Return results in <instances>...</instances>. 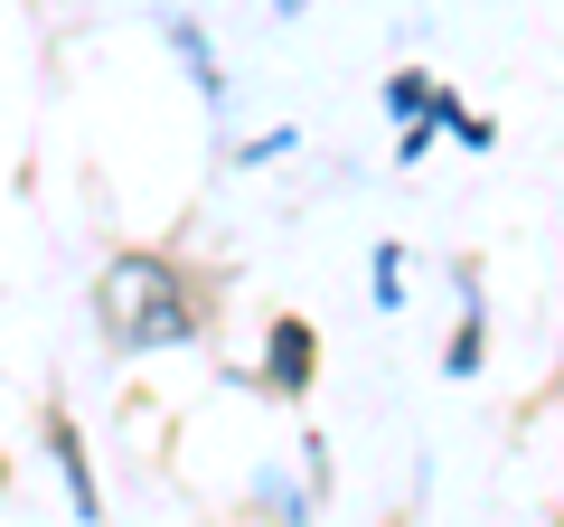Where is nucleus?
Masks as SVG:
<instances>
[{
  "mask_svg": "<svg viewBox=\"0 0 564 527\" xmlns=\"http://www.w3.org/2000/svg\"><path fill=\"white\" fill-rule=\"evenodd\" d=\"M95 330L122 348V358H151V348H188V340L207 330L188 264H180V255H161V245H122V255L95 273Z\"/></svg>",
  "mask_w": 564,
  "mask_h": 527,
  "instance_id": "f257e3e1",
  "label": "nucleus"
},
{
  "mask_svg": "<svg viewBox=\"0 0 564 527\" xmlns=\"http://www.w3.org/2000/svg\"><path fill=\"white\" fill-rule=\"evenodd\" d=\"M254 377L273 386L282 406H302V396H311V377H321V330H311V321H292V311H282V321L263 330V367H254Z\"/></svg>",
  "mask_w": 564,
  "mask_h": 527,
  "instance_id": "f03ea898",
  "label": "nucleus"
},
{
  "mask_svg": "<svg viewBox=\"0 0 564 527\" xmlns=\"http://www.w3.org/2000/svg\"><path fill=\"white\" fill-rule=\"evenodd\" d=\"M47 452H57V481H66V499H76V527H104L95 462H85V443H76V424H66V415H47Z\"/></svg>",
  "mask_w": 564,
  "mask_h": 527,
  "instance_id": "7ed1b4c3",
  "label": "nucleus"
},
{
  "mask_svg": "<svg viewBox=\"0 0 564 527\" xmlns=\"http://www.w3.org/2000/svg\"><path fill=\"white\" fill-rule=\"evenodd\" d=\"M452 283H462V330L443 340V377H480V358H489V311H480V273L462 264Z\"/></svg>",
  "mask_w": 564,
  "mask_h": 527,
  "instance_id": "20e7f679",
  "label": "nucleus"
},
{
  "mask_svg": "<svg viewBox=\"0 0 564 527\" xmlns=\"http://www.w3.org/2000/svg\"><path fill=\"white\" fill-rule=\"evenodd\" d=\"M161 39L180 47V66H188V85H198V104H217V114H226V66H217V47H207V29L188 20V10H170Z\"/></svg>",
  "mask_w": 564,
  "mask_h": 527,
  "instance_id": "39448f33",
  "label": "nucleus"
},
{
  "mask_svg": "<svg viewBox=\"0 0 564 527\" xmlns=\"http://www.w3.org/2000/svg\"><path fill=\"white\" fill-rule=\"evenodd\" d=\"M386 114H395V132L423 122L433 114V76H423V66H395V76H386Z\"/></svg>",
  "mask_w": 564,
  "mask_h": 527,
  "instance_id": "423d86ee",
  "label": "nucleus"
},
{
  "mask_svg": "<svg viewBox=\"0 0 564 527\" xmlns=\"http://www.w3.org/2000/svg\"><path fill=\"white\" fill-rule=\"evenodd\" d=\"M367 292H377V311H404V245H377L367 255Z\"/></svg>",
  "mask_w": 564,
  "mask_h": 527,
  "instance_id": "0eeeda50",
  "label": "nucleus"
},
{
  "mask_svg": "<svg viewBox=\"0 0 564 527\" xmlns=\"http://www.w3.org/2000/svg\"><path fill=\"white\" fill-rule=\"evenodd\" d=\"M433 142H443V122H404V132H395V170H423Z\"/></svg>",
  "mask_w": 564,
  "mask_h": 527,
  "instance_id": "6e6552de",
  "label": "nucleus"
},
{
  "mask_svg": "<svg viewBox=\"0 0 564 527\" xmlns=\"http://www.w3.org/2000/svg\"><path fill=\"white\" fill-rule=\"evenodd\" d=\"M282 151H302V132H254L245 151H226L236 170H263V161H282Z\"/></svg>",
  "mask_w": 564,
  "mask_h": 527,
  "instance_id": "1a4fd4ad",
  "label": "nucleus"
},
{
  "mask_svg": "<svg viewBox=\"0 0 564 527\" xmlns=\"http://www.w3.org/2000/svg\"><path fill=\"white\" fill-rule=\"evenodd\" d=\"M423 122H443L452 142H462V132H470V104H462V95H452V85H433V114H423Z\"/></svg>",
  "mask_w": 564,
  "mask_h": 527,
  "instance_id": "9d476101",
  "label": "nucleus"
},
{
  "mask_svg": "<svg viewBox=\"0 0 564 527\" xmlns=\"http://www.w3.org/2000/svg\"><path fill=\"white\" fill-rule=\"evenodd\" d=\"M263 10H273V20H302V10H311V0H263Z\"/></svg>",
  "mask_w": 564,
  "mask_h": 527,
  "instance_id": "9b49d317",
  "label": "nucleus"
},
{
  "mask_svg": "<svg viewBox=\"0 0 564 527\" xmlns=\"http://www.w3.org/2000/svg\"><path fill=\"white\" fill-rule=\"evenodd\" d=\"M0 490H10V452H0Z\"/></svg>",
  "mask_w": 564,
  "mask_h": 527,
  "instance_id": "f8f14e48",
  "label": "nucleus"
}]
</instances>
